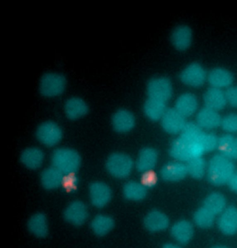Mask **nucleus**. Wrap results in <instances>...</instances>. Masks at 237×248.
Returning <instances> with one entry per match:
<instances>
[{
  "mask_svg": "<svg viewBox=\"0 0 237 248\" xmlns=\"http://www.w3.org/2000/svg\"><path fill=\"white\" fill-rule=\"evenodd\" d=\"M88 217L89 210L86 204L79 200L70 202L63 212L65 220L75 227H80L85 224Z\"/></svg>",
  "mask_w": 237,
  "mask_h": 248,
  "instance_id": "nucleus-9",
  "label": "nucleus"
},
{
  "mask_svg": "<svg viewBox=\"0 0 237 248\" xmlns=\"http://www.w3.org/2000/svg\"><path fill=\"white\" fill-rule=\"evenodd\" d=\"M88 195L92 206L101 209L106 206L111 201L112 191L110 186L106 183L95 181L89 186Z\"/></svg>",
  "mask_w": 237,
  "mask_h": 248,
  "instance_id": "nucleus-10",
  "label": "nucleus"
},
{
  "mask_svg": "<svg viewBox=\"0 0 237 248\" xmlns=\"http://www.w3.org/2000/svg\"><path fill=\"white\" fill-rule=\"evenodd\" d=\"M115 221L110 215L99 214L95 216L90 223V229L96 236L102 237L108 234L114 228Z\"/></svg>",
  "mask_w": 237,
  "mask_h": 248,
  "instance_id": "nucleus-27",
  "label": "nucleus"
},
{
  "mask_svg": "<svg viewBox=\"0 0 237 248\" xmlns=\"http://www.w3.org/2000/svg\"><path fill=\"white\" fill-rule=\"evenodd\" d=\"M227 202L225 197L219 192H213L204 199L203 206L215 216L220 215L226 208Z\"/></svg>",
  "mask_w": 237,
  "mask_h": 248,
  "instance_id": "nucleus-31",
  "label": "nucleus"
},
{
  "mask_svg": "<svg viewBox=\"0 0 237 248\" xmlns=\"http://www.w3.org/2000/svg\"><path fill=\"white\" fill-rule=\"evenodd\" d=\"M170 41L177 51L183 52L187 50L193 40V32L191 28L186 24L175 26L170 34Z\"/></svg>",
  "mask_w": 237,
  "mask_h": 248,
  "instance_id": "nucleus-11",
  "label": "nucleus"
},
{
  "mask_svg": "<svg viewBox=\"0 0 237 248\" xmlns=\"http://www.w3.org/2000/svg\"><path fill=\"white\" fill-rule=\"evenodd\" d=\"M187 175L186 163L176 160L166 163L160 170L161 178L169 182L180 181Z\"/></svg>",
  "mask_w": 237,
  "mask_h": 248,
  "instance_id": "nucleus-14",
  "label": "nucleus"
},
{
  "mask_svg": "<svg viewBox=\"0 0 237 248\" xmlns=\"http://www.w3.org/2000/svg\"><path fill=\"white\" fill-rule=\"evenodd\" d=\"M225 92L227 104L233 108H237V85H232Z\"/></svg>",
  "mask_w": 237,
  "mask_h": 248,
  "instance_id": "nucleus-36",
  "label": "nucleus"
},
{
  "mask_svg": "<svg viewBox=\"0 0 237 248\" xmlns=\"http://www.w3.org/2000/svg\"><path fill=\"white\" fill-rule=\"evenodd\" d=\"M203 99L205 107L218 112L223 109L228 104L225 92L212 87L204 91Z\"/></svg>",
  "mask_w": 237,
  "mask_h": 248,
  "instance_id": "nucleus-26",
  "label": "nucleus"
},
{
  "mask_svg": "<svg viewBox=\"0 0 237 248\" xmlns=\"http://www.w3.org/2000/svg\"><path fill=\"white\" fill-rule=\"evenodd\" d=\"M169 224L168 216L159 210L154 209L149 211L143 219L144 227L152 232L164 231L169 228Z\"/></svg>",
  "mask_w": 237,
  "mask_h": 248,
  "instance_id": "nucleus-17",
  "label": "nucleus"
},
{
  "mask_svg": "<svg viewBox=\"0 0 237 248\" xmlns=\"http://www.w3.org/2000/svg\"><path fill=\"white\" fill-rule=\"evenodd\" d=\"M220 126L226 133H237V113H230L222 117Z\"/></svg>",
  "mask_w": 237,
  "mask_h": 248,
  "instance_id": "nucleus-34",
  "label": "nucleus"
},
{
  "mask_svg": "<svg viewBox=\"0 0 237 248\" xmlns=\"http://www.w3.org/2000/svg\"><path fill=\"white\" fill-rule=\"evenodd\" d=\"M229 188L237 193V170H236L228 184Z\"/></svg>",
  "mask_w": 237,
  "mask_h": 248,
  "instance_id": "nucleus-39",
  "label": "nucleus"
},
{
  "mask_svg": "<svg viewBox=\"0 0 237 248\" xmlns=\"http://www.w3.org/2000/svg\"><path fill=\"white\" fill-rule=\"evenodd\" d=\"M207 73L202 64L192 62L182 69L178 78L184 85L192 88H199L207 81Z\"/></svg>",
  "mask_w": 237,
  "mask_h": 248,
  "instance_id": "nucleus-8",
  "label": "nucleus"
},
{
  "mask_svg": "<svg viewBox=\"0 0 237 248\" xmlns=\"http://www.w3.org/2000/svg\"><path fill=\"white\" fill-rule=\"evenodd\" d=\"M215 216L202 206L194 212L193 219L194 223L197 227L201 229H208L214 224Z\"/></svg>",
  "mask_w": 237,
  "mask_h": 248,
  "instance_id": "nucleus-33",
  "label": "nucleus"
},
{
  "mask_svg": "<svg viewBox=\"0 0 237 248\" xmlns=\"http://www.w3.org/2000/svg\"><path fill=\"white\" fill-rule=\"evenodd\" d=\"M35 136L38 141L48 148L55 147L61 142L63 132L56 122L48 120L41 123L37 127Z\"/></svg>",
  "mask_w": 237,
  "mask_h": 248,
  "instance_id": "nucleus-7",
  "label": "nucleus"
},
{
  "mask_svg": "<svg viewBox=\"0 0 237 248\" xmlns=\"http://www.w3.org/2000/svg\"><path fill=\"white\" fill-rule=\"evenodd\" d=\"M171 237L179 245H186L192 239L194 233L192 222L186 219H180L175 222L171 226Z\"/></svg>",
  "mask_w": 237,
  "mask_h": 248,
  "instance_id": "nucleus-19",
  "label": "nucleus"
},
{
  "mask_svg": "<svg viewBox=\"0 0 237 248\" xmlns=\"http://www.w3.org/2000/svg\"><path fill=\"white\" fill-rule=\"evenodd\" d=\"M217 225L222 233L232 235L237 233V207L229 206L219 215Z\"/></svg>",
  "mask_w": 237,
  "mask_h": 248,
  "instance_id": "nucleus-21",
  "label": "nucleus"
},
{
  "mask_svg": "<svg viewBox=\"0 0 237 248\" xmlns=\"http://www.w3.org/2000/svg\"><path fill=\"white\" fill-rule=\"evenodd\" d=\"M236 139H237V137L236 138Z\"/></svg>",
  "mask_w": 237,
  "mask_h": 248,
  "instance_id": "nucleus-42",
  "label": "nucleus"
},
{
  "mask_svg": "<svg viewBox=\"0 0 237 248\" xmlns=\"http://www.w3.org/2000/svg\"><path fill=\"white\" fill-rule=\"evenodd\" d=\"M89 107L82 97L73 96L68 98L64 104V111L66 117L71 120L82 118L88 113Z\"/></svg>",
  "mask_w": 237,
  "mask_h": 248,
  "instance_id": "nucleus-18",
  "label": "nucleus"
},
{
  "mask_svg": "<svg viewBox=\"0 0 237 248\" xmlns=\"http://www.w3.org/2000/svg\"><path fill=\"white\" fill-rule=\"evenodd\" d=\"M162 248H182L180 245L175 243H167L165 244Z\"/></svg>",
  "mask_w": 237,
  "mask_h": 248,
  "instance_id": "nucleus-40",
  "label": "nucleus"
},
{
  "mask_svg": "<svg viewBox=\"0 0 237 248\" xmlns=\"http://www.w3.org/2000/svg\"><path fill=\"white\" fill-rule=\"evenodd\" d=\"M50 159L51 165L65 176L75 174L82 162L78 152L68 147L56 148L51 153Z\"/></svg>",
  "mask_w": 237,
  "mask_h": 248,
  "instance_id": "nucleus-2",
  "label": "nucleus"
},
{
  "mask_svg": "<svg viewBox=\"0 0 237 248\" xmlns=\"http://www.w3.org/2000/svg\"><path fill=\"white\" fill-rule=\"evenodd\" d=\"M135 164L132 158L122 152L110 155L105 162V168L112 177L118 179L127 178L132 173Z\"/></svg>",
  "mask_w": 237,
  "mask_h": 248,
  "instance_id": "nucleus-5",
  "label": "nucleus"
},
{
  "mask_svg": "<svg viewBox=\"0 0 237 248\" xmlns=\"http://www.w3.org/2000/svg\"><path fill=\"white\" fill-rule=\"evenodd\" d=\"M45 155L43 150L37 146H30L24 149L20 154V160L28 169L36 170L44 163Z\"/></svg>",
  "mask_w": 237,
  "mask_h": 248,
  "instance_id": "nucleus-23",
  "label": "nucleus"
},
{
  "mask_svg": "<svg viewBox=\"0 0 237 248\" xmlns=\"http://www.w3.org/2000/svg\"><path fill=\"white\" fill-rule=\"evenodd\" d=\"M174 108L185 118L189 117L199 110L198 97L191 92L183 93L176 98Z\"/></svg>",
  "mask_w": 237,
  "mask_h": 248,
  "instance_id": "nucleus-16",
  "label": "nucleus"
},
{
  "mask_svg": "<svg viewBox=\"0 0 237 248\" xmlns=\"http://www.w3.org/2000/svg\"><path fill=\"white\" fill-rule=\"evenodd\" d=\"M67 85V78L64 74L57 71H48L40 78L38 90L44 98H55L64 93Z\"/></svg>",
  "mask_w": 237,
  "mask_h": 248,
  "instance_id": "nucleus-3",
  "label": "nucleus"
},
{
  "mask_svg": "<svg viewBox=\"0 0 237 248\" xmlns=\"http://www.w3.org/2000/svg\"><path fill=\"white\" fill-rule=\"evenodd\" d=\"M167 109L166 103L148 97L143 105L144 114L152 121H160Z\"/></svg>",
  "mask_w": 237,
  "mask_h": 248,
  "instance_id": "nucleus-30",
  "label": "nucleus"
},
{
  "mask_svg": "<svg viewBox=\"0 0 237 248\" xmlns=\"http://www.w3.org/2000/svg\"><path fill=\"white\" fill-rule=\"evenodd\" d=\"M148 188L154 186L157 181V177L153 171L142 174L140 181Z\"/></svg>",
  "mask_w": 237,
  "mask_h": 248,
  "instance_id": "nucleus-37",
  "label": "nucleus"
},
{
  "mask_svg": "<svg viewBox=\"0 0 237 248\" xmlns=\"http://www.w3.org/2000/svg\"><path fill=\"white\" fill-rule=\"evenodd\" d=\"M111 124L117 132L126 133L131 131L135 127V118L130 110L126 108H120L113 114Z\"/></svg>",
  "mask_w": 237,
  "mask_h": 248,
  "instance_id": "nucleus-20",
  "label": "nucleus"
},
{
  "mask_svg": "<svg viewBox=\"0 0 237 248\" xmlns=\"http://www.w3.org/2000/svg\"><path fill=\"white\" fill-rule=\"evenodd\" d=\"M211 248H228L227 247L224 246H221V245H218L214 246Z\"/></svg>",
  "mask_w": 237,
  "mask_h": 248,
  "instance_id": "nucleus-41",
  "label": "nucleus"
},
{
  "mask_svg": "<svg viewBox=\"0 0 237 248\" xmlns=\"http://www.w3.org/2000/svg\"><path fill=\"white\" fill-rule=\"evenodd\" d=\"M217 149L223 156L232 160L237 159V141L233 135L225 133L219 137Z\"/></svg>",
  "mask_w": 237,
  "mask_h": 248,
  "instance_id": "nucleus-29",
  "label": "nucleus"
},
{
  "mask_svg": "<svg viewBox=\"0 0 237 248\" xmlns=\"http://www.w3.org/2000/svg\"><path fill=\"white\" fill-rule=\"evenodd\" d=\"M158 154L157 151L151 147H145L139 151L135 167L141 174L153 171L157 163Z\"/></svg>",
  "mask_w": 237,
  "mask_h": 248,
  "instance_id": "nucleus-22",
  "label": "nucleus"
},
{
  "mask_svg": "<svg viewBox=\"0 0 237 248\" xmlns=\"http://www.w3.org/2000/svg\"><path fill=\"white\" fill-rule=\"evenodd\" d=\"M218 138L213 133L204 131L202 138V144L205 153L211 152L217 149Z\"/></svg>",
  "mask_w": 237,
  "mask_h": 248,
  "instance_id": "nucleus-35",
  "label": "nucleus"
},
{
  "mask_svg": "<svg viewBox=\"0 0 237 248\" xmlns=\"http://www.w3.org/2000/svg\"><path fill=\"white\" fill-rule=\"evenodd\" d=\"M234 77L229 69L223 67H216L207 73V81L210 87L223 90L233 85Z\"/></svg>",
  "mask_w": 237,
  "mask_h": 248,
  "instance_id": "nucleus-13",
  "label": "nucleus"
},
{
  "mask_svg": "<svg viewBox=\"0 0 237 248\" xmlns=\"http://www.w3.org/2000/svg\"><path fill=\"white\" fill-rule=\"evenodd\" d=\"M169 154L174 160L186 163L192 158L203 156V151L199 142L179 135L170 143Z\"/></svg>",
  "mask_w": 237,
  "mask_h": 248,
  "instance_id": "nucleus-4",
  "label": "nucleus"
},
{
  "mask_svg": "<svg viewBox=\"0 0 237 248\" xmlns=\"http://www.w3.org/2000/svg\"><path fill=\"white\" fill-rule=\"evenodd\" d=\"M79 181L75 174L66 176L63 186L69 191L75 190L78 186Z\"/></svg>",
  "mask_w": 237,
  "mask_h": 248,
  "instance_id": "nucleus-38",
  "label": "nucleus"
},
{
  "mask_svg": "<svg viewBox=\"0 0 237 248\" xmlns=\"http://www.w3.org/2000/svg\"><path fill=\"white\" fill-rule=\"evenodd\" d=\"M66 176L52 165L44 169L40 175V181L43 187L53 190L63 186Z\"/></svg>",
  "mask_w": 237,
  "mask_h": 248,
  "instance_id": "nucleus-25",
  "label": "nucleus"
},
{
  "mask_svg": "<svg viewBox=\"0 0 237 248\" xmlns=\"http://www.w3.org/2000/svg\"><path fill=\"white\" fill-rule=\"evenodd\" d=\"M146 91L148 97L167 103L173 94V84L170 79L166 76H155L148 80Z\"/></svg>",
  "mask_w": 237,
  "mask_h": 248,
  "instance_id": "nucleus-6",
  "label": "nucleus"
},
{
  "mask_svg": "<svg viewBox=\"0 0 237 248\" xmlns=\"http://www.w3.org/2000/svg\"><path fill=\"white\" fill-rule=\"evenodd\" d=\"M183 116L174 108H167L160 120L163 129L170 135L180 134L186 121Z\"/></svg>",
  "mask_w": 237,
  "mask_h": 248,
  "instance_id": "nucleus-12",
  "label": "nucleus"
},
{
  "mask_svg": "<svg viewBox=\"0 0 237 248\" xmlns=\"http://www.w3.org/2000/svg\"><path fill=\"white\" fill-rule=\"evenodd\" d=\"M27 228L29 232L36 238L46 237L49 232V224L47 216L41 212L33 214L27 220Z\"/></svg>",
  "mask_w": 237,
  "mask_h": 248,
  "instance_id": "nucleus-24",
  "label": "nucleus"
},
{
  "mask_svg": "<svg viewBox=\"0 0 237 248\" xmlns=\"http://www.w3.org/2000/svg\"><path fill=\"white\" fill-rule=\"evenodd\" d=\"M222 117L217 111L204 107L196 114V124L203 131H210L220 126Z\"/></svg>",
  "mask_w": 237,
  "mask_h": 248,
  "instance_id": "nucleus-15",
  "label": "nucleus"
},
{
  "mask_svg": "<svg viewBox=\"0 0 237 248\" xmlns=\"http://www.w3.org/2000/svg\"><path fill=\"white\" fill-rule=\"evenodd\" d=\"M188 175L195 179H200L206 174L207 162L203 156L194 157L186 163Z\"/></svg>",
  "mask_w": 237,
  "mask_h": 248,
  "instance_id": "nucleus-32",
  "label": "nucleus"
},
{
  "mask_svg": "<svg viewBox=\"0 0 237 248\" xmlns=\"http://www.w3.org/2000/svg\"><path fill=\"white\" fill-rule=\"evenodd\" d=\"M236 171L233 160L218 153L207 162L206 176L210 184L221 186L228 184Z\"/></svg>",
  "mask_w": 237,
  "mask_h": 248,
  "instance_id": "nucleus-1",
  "label": "nucleus"
},
{
  "mask_svg": "<svg viewBox=\"0 0 237 248\" xmlns=\"http://www.w3.org/2000/svg\"><path fill=\"white\" fill-rule=\"evenodd\" d=\"M148 188L141 181L130 180L126 182L122 187V194L127 200L139 202L147 196Z\"/></svg>",
  "mask_w": 237,
  "mask_h": 248,
  "instance_id": "nucleus-28",
  "label": "nucleus"
}]
</instances>
